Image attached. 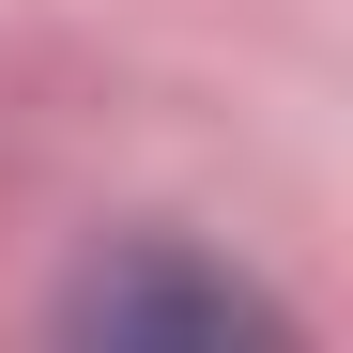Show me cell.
<instances>
[{"label": "cell", "mask_w": 353, "mask_h": 353, "mask_svg": "<svg viewBox=\"0 0 353 353\" xmlns=\"http://www.w3.org/2000/svg\"><path fill=\"white\" fill-rule=\"evenodd\" d=\"M92 323H108V338H139V323L215 338V323H246V307H230V292H185V276H139V292H92Z\"/></svg>", "instance_id": "obj_1"}]
</instances>
